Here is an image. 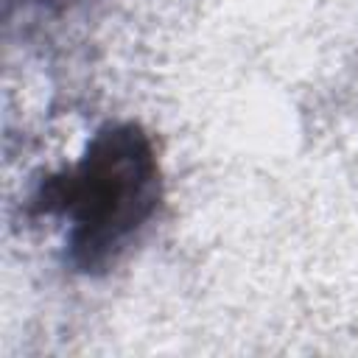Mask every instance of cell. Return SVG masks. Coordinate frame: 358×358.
<instances>
[{
  "label": "cell",
  "mask_w": 358,
  "mask_h": 358,
  "mask_svg": "<svg viewBox=\"0 0 358 358\" xmlns=\"http://www.w3.org/2000/svg\"><path fill=\"white\" fill-rule=\"evenodd\" d=\"M162 173L151 137L137 123H106L78 162L48 173L31 207L67 221V263L81 274L109 268L151 221Z\"/></svg>",
  "instance_id": "6da1fadb"
},
{
  "label": "cell",
  "mask_w": 358,
  "mask_h": 358,
  "mask_svg": "<svg viewBox=\"0 0 358 358\" xmlns=\"http://www.w3.org/2000/svg\"><path fill=\"white\" fill-rule=\"evenodd\" d=\"M31 3H39V6H50V3H62V0H31Z\"/></svg>",
  "instance_id": "7a4b0ae2"
}]
</instances>
